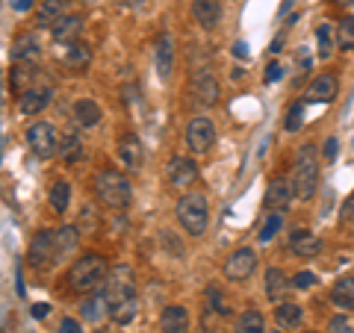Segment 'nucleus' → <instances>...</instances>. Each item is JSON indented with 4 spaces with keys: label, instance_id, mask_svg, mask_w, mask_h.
Returning a JSON list of instances; mask_svg holds the SVG:
<instances>
[{
    "label": "nucleus",
    "instance_id": "obj_1",
    "mask_svg": "<svg viewBox=\"0 0 354 333\" xmlns=\"http://www.w3.org/2000/svg\"><path fill=\"white\" fill-rule=\"evenodd\" d=\"M95 195L97 201L109 209H127L133 201V186L121 171L115 169H101L95 174Z\"/></svg>",
    "mask_w": 354,
    "mask_h": 333
},
{
    "label": "nucleus",
    "instance_id": "obj_2",
    "mask_svg": "<svg viewBox=\"0 0 354 333\" xmlns=\"http://www.w3.org/2000/svg\"><path fill=\"white\" fill-rule=\"evenodd\" d=\"M106 274L109 272H106V263L101 254H83L68 269V286H71V292H95L104 286Z\"/></svg>",
    "mask_w": 354,
    "mask_h": 333
},
{
    "label": "nucleus",
    "instance_id": "obj_3",
    "mask_svg": "<svg viewBox=\"0 0 354 333\" xmlns=\"http://www.w3.org/2000/svg\"><path fill=\"white\" fill-rule=\"evenodd\" d=\"M295 198L298 201H310L319 189V148L316 145H301L295 153Z\"/></svg>",
    "mask_w": 354,
    "mask_h": 333
},
{
    "label": "nucleus",
    "instance_id": "obj_4",
    "mask_svg": "<svg viewBox=\"0 0 354 333\" xmlns=\"http://www.w3.org/2000/svg\"><path fill=\"white\" fill-rule=\"evenodd\" d=\"M177 221L180 227L189 233V236H198L201 239L207 233V225H209V201L204 192H186L180 201H177Z\"/></svg>",
    "mask_w": 354,
    "mask_h": 333
},
{
    "label": "nucleus",
    "instance_id": "obj_5",
    "mask_svg": "<svg viewBox=\"0 0 354 333\" xmlns=\"http://www.w3.org/2000/svg\"><path fill=\"white\" fill-rule=\"evenodd\" d=\"M104 292L109 307L118 301H127V298H136V274H133L130 265H113L104 280Z\"/></svg>",
    "mask_w": 354,
    "mask_h": 333
},
{
    "label": "nucleus",
    "instance_id": "obj_6",
    "mask_svg": "<svg viewBox=\"0 0 354 333\" xmlns=\"http://www.w3.org/2000/svg\"><path fill=\"white\" fill-rule=\"evenodd\" d=\"M27 145L36 157L50 160L53 153L59 151V133L53 130V124H48V121H36V124L27 127Z\"/></svg>",
    "mask_w": 354,
    "mask_h": 333
},
{
    "label": "nucleus",
    "instance_id": "obj_7",
    "mask_svg": "<svg viewBox=\"0 0 354 333\" xmlns=\"http://www.w3.org/2000/svg\"><path fill=\"white\" fill-rule=\"evenodd\" d=\"M186 145H189L192 153H207L209 148L216 145V127L213 121L198 115L189 121V127H186Z\"/></svg>",
    "mask_w": 354,
    "mask_h": 333
},
{
    "label": "nucleus",
    "instance_id": "obj_8",
    "mask_svg": "<svg viewBox=\"0 0 354 333\" xmlns=\"http://www.w3.org/2000/svg\"><path fill=\"white\" fill-rule=\"evenodd\" d=\"M189 95H192V101L198 106H216L218 95H221L218 80L209 71H195L192 80H189Z\"/></svg>",
    "mask_w": 354,
    "mask_h": 333
},
{
    "label": "nucleus",
    "instance_id": "obj_9",
    "mask_svg": "<svg viewBox=\"0 0 354 333\" xmlns=\"http://www.w3.org/2000/svg\"><path fill=\"white\" fill-rule=\"evenodd\" d=\"M198 165H195V160H189V157H171L169 160V165H165V177H169V183L174 186V189H189V186H195L198 183Z\"/></svg>",
    "mask_w": 354,
    "mask_h": 333
},
{
    "label": "nucleus",
    "instance_id": "obj_10",
    "mask_svg": "<svg viewBox=\"0 0 354 333\" xmlns=\"http://www.w3.org/2000/svg\"><path fill=\"white\" fill-rule=\"evenodd\" d=\"M292 198H295L292 180H286V177H274V180L269 183V189H266L263 207L269 209V213H283V209L292 204Z\"/></svg>",
    "mask_w": 354,
    "mask_h": 333
},
{
    "label": "nucleus",
    "instance_id": "obj_11",
    "mask_svg": "<svg viewBox=\"0 0 354 333\" xmlns=\"http://www.w3.org/2000/svg\"><path fill=\"white\" fill-rule=\"evenodd\" d=\"M257 269V254L254 248H236L225 263V277L227 280H248Z\"/></svg>",
    "mask_w": 354,
    "mask_h": 333
},
{
    "label": "nucleus",
    "instance_id": "obj_12",
    "mask_svg": "<svg viewBox=\"0 0 354 333\" xmlns=\"http://www.w3.org/2000/svg\"><path fill=\"white\" fill-rule=\"evenodd\" d=\"M30 263L32 265H53L57 263V230H39L30 242Z\"/></svg>",
    "mask_w": 354,
    "mask_h": 333
},
{
    "label": "nucleus",
    "instance_id": "obj_13",
    "mask_svg": "<svg viewBox=\"0 0 354 333\" xmlns=\"http://www.w3.org/2000/svg\"><path fill=\"white\" fill-rule=\"evenodd\" d=\"M153 68H157V77L162 83L171 80V71H174V41L169 32H162L153 44Z\"/></svg>",
    "mask_w": 354,
    "mask_h": 333
},
{
    "label": "nucleus",
    "instance_id": "obj_14",
    "mask_svg": "<svg viewBox=\"0 0 354 333\" xmlns=\"http://www.w3.org/2000/svg\"><path fill=\"white\" fill-rule=\"evenodd\" d=\"M50 97H53V92L48 86L24 88V95H21V101H18V109L24 115H39V113H44V109L50 106Z\"/></svg>",
    "mask_w": 354,
    "mask_h": 333
},
{
    "label": "nucleus",
    "instance_id": "obj_15",
    "mask_svg": "<svg viewBox=\"0 0 354 333\" xmlns=\"http://www.w3.org/2000/svg\"><path fill=\"white\" fill-rule=\"evenodd\" d=\"M68 6H71V0H41L39 12H36V27L53 30V24H59V21L68 15Z\"/></svg>",
    "mask_w": 354,
    "mask_h": 333
},
{
    "label": "nucleus",
    "instance_id": "obj_16",
    "mask_svg": "<svg viewBox=\"0 0 354 333\" xmlns=\"http://www.w3.org/2000/svg\"><path fill=\"white\" fill-rule=\"evenodd\" d=\"M339 92V83L334 74H319L313 83L307 86V97L304 101H313V104H330Z\"/></svg>",
    "mask_w": 354,
    "mask_h": 333
},
{
    "label": "nucleus",
    "instance_id": "obj_17",
    "mask_svg": "<svg viewBox=\"0 0 354 333\" xmlns=\"http://www.w3.org/2000/svg\"><path fill=\"white\" fill-rule=\"evenodd\" d=\"M160 330L162 333H189V313L180 304H169L160 316Z\"/></svg>",
    "mask_w": 354,
    "mask_h": 333
},
{
    "label": "nucleus",
    "instance_id": "obj_18",
    "mask_svg": "<svg viewBox=\"0 0 354 333\" xmlns=\"http://www.w3.org/2000/svg\"><path fill=\"white\" fill-rule=\"evenodd\" d=\"M88 62H92V48H88L86 41H71V44H65V53H62V65L65 68H71V71H83L88 68Z\"/></svg>",
    "mask_w": 354,
    "mask_h": 333
},
{
    "label": "nucleus",
    "instance_id": "obj_19",
    "mask_svg": "<svg viewBox=\"0 0 354 333\" xmlns=\"http://www.w3.org/2000/svg\"><path fill=\"white\" fill-rule=\"evenodd\" d=\"M290 289H292V280L281 269H269V272H266V298H269V301H274V304L286 301Z\"/></svg>",
    "mask_w": 354,
    "mask_h": 333
},
{
    "label": "nucleus",
    "instance_id": "obj_20",
    "mask_svg": "<svg viewBox=\"0 0 354 333\" xmlns=\"http://www.w3.org/2000/svg\"><path fill=\"white\" fill-rule=\"evenodd\" d=\"M192 18L198 27L213 30L221 18V3L218 0H192Z\"/></svg>",
    "mask_w": 354,
    "mask_h": 333
},
{
    "label": "nucleus",
    "instance_id": "obj_21",
    "mask_svg": "<svg viewBox=\"0 0 354 333\" xmlns=\"http://www.w3.org/2000/svg\"><path fill=\"white\" fill-rule=\"evenodd\" d=\"M41 53V44L36 39V32H21L12 41V62H36Z\"/></svg>",
    "mask_w": 354,
    "mask_h": 333
},
{
    "label": "nucleus",
    "instance_id": "obj_22",
    "mask_svg": "<svg viewBox=\"0 0 354 333\" xmlns=\"http://www.w3.org/2000/svg\"><path fill=\"white\" fill-rule=\"evenodd\" d=\"M290 248L298 254V257H316V254L322 251V239H319L316 233H310V230H292Z\"/></svg>",
    "mask_w": 354,
    "mask_h": 333
},
{
    "label": "nucleus",
    "instance_id": "obj_23",
    "mask_svg": "<svg viewBox=\"0 0 354 333\" xmlns=\"http://www.w3.org/2000/svg\"><path fill=\"white\" fill-rule=\"evenodd\" d=\"M80 32H83V18L80 15H65L59 24H53L50 36H53V41H59V44H71V41H77Z\"/></svg>",
    "mask_w": 354,
    "mask_h": 333
},
{
    "label": "nucleus",
    "instance_id": "obj_24",
    "mask_svg": "<svg viewBox=\"0 0 354 333\" xmlns=\"http://www.w3.org/2000/svg\"><path fill=\"white\" fill-rule=\"evenodd\" d=\"M274 321H278V327H283V330H298V327H301V321H304L301 304L281 301L278 310H274Z\"/></svg>",
    "mask_w": 354,
    "mask_h": 333
},
{
    "label": "nucleus",
    "instance_id": "obj_25",
    "mask_svg": "<svg viewBox=\"0 0 354 333\" xmlns=\"http://www.w3.org/2000/svg\"><path fill=\"white\" fill-rule=\"evenodd\" d=\"M118 157L124 165H130V169H139L142 160H145V151H142V142L133 136V133H127V136H121L118 142Z\"/></svg>",
    "mask_w": 354,
    "mask_h": 333
},
{
    "label": "nucleus",
    "instance_id": "obj_26",
    "mask_svg": "<svg viewBox=\"0 0 354 333\" xmlns=\"http://www.w3.org/2000/svg\"><path fill=\"white\" fill-rule=\"evenodd\" d=\"M109 316V301H106V292L104 289H95L92 298H86V304H83V321H101Z\"/></svg>",
    "mask_w": 354,
    "mask_h": 333
},
{
    "label": "nucleus",
    "instance_id": "obj_27",
    "mask_svg": "<svg viewBox=\"0 0 354 333\" xmlns=\"http://www.w3.org/2000/svg\"><path fill=\"white\" fill-rule=\"evenodd\" d=\"M59 157L68 165L83 160V139H80V133L77 130H68L65 136H59Z\"/></svg>",
    "mask_w": 354,
    "mask_h": 333
},
{
    "label": "nucleus",
    "instance_id": "obj_28",
    "mask_svg": "<svg viewBox=\"0 0 354 333\" xmlns=\"http://www.w3.org/2000/svg\"><path fill=\"white\" fill-rule=\"evenodd\" d=\"M330 301L339 310H354V277H339V280L330 286Z\"/></svg>",
    "mask_w": 354,
    "mask_h": 333
},
{
    "label": "nucleus",
    "instance_id": "obj_29",
    "mask_svg": "<svg viewBox=\"0 0 354 333\" xmlns=\"http://www.w3.org/2000/svg\"><path fill=\"white\" fill-rule=\"evenodd\" d=\"M101 118H104L101 106H97L95 101H88V97H83V101L74 104V121H77L80 127H95Z\"/></svg>",
    "mask_w": 354,
    "mask_h": 333
},
{
    "label": "nucleus",
    "instance_id": "obj_30",
    "mask_svg": "<svg viewBox=\"0 0 354 333\" xmlns=\"http://www.w3.org/2000/svg\"><path fill=\"white\" fill-rule=\"evenodd\" d=\"M77 242H80V230L74 225H65L57 230V263L68 257V254L77 248Z\"/></svg>",
    "mask_w": 354,
    "mask_h": 333
},
{
    "label": "nucleus",
    "instance_id": "obj_31",
    "mask_svg": "<svg viewBox=\"0 0 354 333\" xmlns=\"http://www.w3.org/2000/svg\"><path fill=\"white\" fill-rule=\"evenodd\" d=\"M236 333H266V318H263L260 310L248 307L245 313L236 318Z\"/></svg>",
    "mask_w": 354,
    "mask_h": 333
},
{
    "label": "nucleus",
    "instance_id": "obj_32",
    "mask_svg": "<svg viewBox=\"0 0 354 333\" xmlns=\"http://www.w3.org/2000/svg\"><path fill=\"white\" fill-rule=\"evenodd\" d=\"M136 310H139V301L136 298H127V301H118L109 307V318H113L115 325H130V321L136 318Z\"/></svg>",
    "mask_w": 354,
    "mask_h": 333
},
{
    "label": "nucleus",
    "instance_id": "obj_33",
    "mask_svg": "<svg viewBox=\"0 0 354 333\" xmlns=\"http://www.w3.org/2000/svg\"><path fill=\"white\" fill-rule=\"evenodd\" d=\"M68 201H71V186L65 180H57L50 186V207L57 209V213H65V209H68Z\"/></svg>",
    "mask_w": 354,
    "mask_h": 333
},
{
    "label": "nucleus",
    "instance_id": "obj_34",
    "mask_svg": "<svg viewBox=\"0 0 354 333\" xmlns=\"http://www.w3.org/2000/svg\"><path fill=\"white\" fill-rule=\"evenodd\" d=\"M337 48L342 50H354V18H342L337 24Z\"/></svg>",
    "mask_w": 354,
    "mask_h": 333
},
{
    "label": "nucleus",
    "instance_id": "obj_35",
    "mask_svg": "<svg viewBox=\"0 0 354 333\" xmlns=\"http://www.w3.org/2000/svg\"><path fill=\"white\" fill-rule=\"evenodd\" d=\"M281 225H283V216H281V213H269V216H266V221H263L260 233H257V239H260V242H272L274 236H278Z\"/></svg>",
    "mask_w": 354,
    "mask_h": 333
},
{
    "label": "nucleus",
    "instance_id": "obj_36",
    "mask_svg": "<svg viewBox=\"0 0 354 333\" xmlns=\"http://www.w3.org/2000/svg\"><path fill=\"white\" fill-rule=\"evenodd\" d=\"M301 124H304V104L298 101V104H292L290 109H286V121H283V127L290 130V133H295V130H301Z\"/></svg>",
    "mask_w": 354,
    "mask_h": 333
},
{
    "label": "nucleus",
    "instance_id": "obj_37",
    "mask_svg": "<svg viewBox=\"0 0 354 333\" xmlns=\"http://www.w3.org/2000/svg\"><path fill=\"white\" fill-rule=\"evenodd\" d=\"M316 39H319V57L328 59L330 50H334V44H330V27H328V24H319Z\"/></svg>",
    "mask_w": 354,
    "mask_h": 333
},
{
    "label": "nucleus",
    "instance_id": "obj_38",
    "mask_svg": "<svg viewBox=\"0 0 354 333\" xmlns=\"http://www.w3.org/2000/svg\"><path fill=\"white\" fill-rule=\"evenodd\" d=\"M207 298H209V304H213V310H216L218 316H227V313H230V307L225 304V298L218 295L216 286H209V289H207Z\"/></svg>",
    "mask_w": 354,
    "mask_h": 333
},
{
    "label": "nucleus",
    "instance_id": "obj_39",
    "mask_svg": "<svg viewBox=\"0 0 354 333\" xmlns=\"http://www.w3.org/2000/svg\"><path fill=\"white\" fill-rule=\"evenodd\" d=\"M313 283H316V274H313V272H298V274L292 277V286H295V289H310Z\"/></svg>",
    "mask_w": 354,
    "mask_h": 333
},
{
    "label": "nucleus",
    "instance_id": "obj_40",
    "mask_svg": "<svg viewBox=\"0 0 354 333\" xmlns=\"http://www.w3.org/2000/svg\"><path fill=\"white\" fill-rule=\"evenodd\" d=\"M328 330H330V333H354V330H351V321H348L346 316H334V318H330Z\"/></svg>",
    "mask_w": 354,
    "mask_h": 333
},
{
    "label": "nucleus",
    "instance_id": "obj_41",
    "mask_svg": "<svg viewBox=\"0 0 354 333\" xmlns=\"http://www.w3.org/2000/svg\"><path fill=\"white\" fill-rule=\"evenodd\" d=\"M281 77H283V68H281L278 62H269V65H266V77H263L266 83H278Z\"/></svg>",
    "mask_w": 354,
    "mask_h": 333
},
{
    "label": "nucleus",
    "instance_id": "obj_42",
    "mask_svg": "<svg viewBox=\"0 0 354 333\" xmlns=\"http://www.w3.org/2000/svg\"><path fill=\"white\" fill-rule=\"evenodd\" d=\"M162 245H165V248H169L171 254H177V257H180V254H183V245H180V239H177V242H174V233H169V230H165V233H162Z\"/></svg>",
    "mask_w": 354,
    "mask_h": 333
},
{
    "label": "nucleus",
    "instance_id": "obj_43",
    "mask_svg": "<svg viewBox=\"0 0 354 333\" xmlns=\"http://www.w3.org/2000/svg\"><path fill=\"white\" fill-rule=\"evenodd\" d=\"M59 333H83V327H80V321L77 318H62L59 321Z\"/></svg>",
    "mask_w": 354,
    "mask_h": 333
},
{
    "label": "nucleus",
    "instance_id": "obj_44",
    "mask_svg": "<svg viewBox=\"0 0 354 333\" xmlns=\"http://www.w3.org/2000/svg\"><path fill=\"white\" fill-rule=\"evenodd\" d=\"M248 53H251V50H248L245 41H236V44H234V57H236V59H248Z\"/></svg>",
    "mask_w": 354,
    "mask_h": 333
},
{
    "label": "nucleus",
    "instance_id": "obj_45",
    "mask_svg": "<svg viewBox=\"0 0 354 333\" xmlns=\"http://www.w3.org/2000/svg\"><path fill=\"white\" fill-rule=\"evenodd\" d=\"M337 148H339V145H337V139H328V142H325V151H322V153H325V160H334V157H337Z\"/></svg>",
    "mask_w": 354,
    "mask_h": 333
},
{
    "label": "nucleus",
    "instance_id": "obj_46",
    "mask_svg": "<svg viewBox=\"0 0 354 333\" xmlns=\"http://www.w3.org/2000/svg\"><path fill=\"white\" fill-rule=\"evenodd\" d=\"M32 3H36V0H12V9L15 12H30Z\"/></svg>",
    "mask_w": 354,
    "mask_h": 333
},
{
    "label": "nucleus",
    "instance_id": "obj_47",
    "mask_svg": "<svg viewBox=\"0 0 354 333\" xmlns=\"http://www.w3.org/2000/svg\"><path fill=\"white\" fill-rule=\"evenodd\" d=\"M50 313V304H32V318H44Z\"/></svg>",
    "mask_w": 354,
    "mask_h": 333
},
{
    "label": "nucleus",
    "instance_id": "obj_48",
    "mask_svg": "<svg viewBox=\"0 0 354 333\" xmlns=\"http://www.w3.org/2000/svg\"><path fill=\"white\" fill-rule=\"evenodd\" d=\"M118 6L121 9H139V6H145V0H118Z\"/></svg>",
    "mask_w": 354,
    "mask_h": 333
},
{
    "label": "nucleus",
    "instance_id": "obj_49",
    "mask_svg": "<svg viewBox=\"0 0 354 333\" xmlns=\"http://www.w3.org/2000/svg\"><path fill=\"white\" fill-rule=\"evenodd\" d=\"M334 3H339V6H354V0H334Z\"/></svg>",
    "mask_w": 354,
    "mask_h": 333
},
{
    "label": "nucleus",
    "instance_id": "obj_50",
    "mask_svg": "<svg viewBox=\"0 0 354 333\" xmlns=\"http://www.w3.org/2000/svg\"><path fill=\"white\" fill-rule=\"evenodd\" d=\"M201 333H221V330H216V327H204Z\"/></svg>",
    "mask_w": 354,
    "mask_h": 333
},
{
    "label": "nucleus",
    "instance_id": "obj_51",
    "mask_svg": "<svg viewBox=\"0 0 354 333\" xmlns=\"http://www.w3.org/2000/svg\"><path fill=\"white\" fill-rule=\"evenodd\" d=\"M266 333H283V330H266Z\"/></svg>",
    "mask_w": 354,
    "mask_h": 333
},
{
    "label": "nucleus",
    "instance_id": "obj_52",
    "mask_svg": "<svg viewBox=\"0 0 354 333\" xmlns=\"http://www.w3.org/2000/svg\"><path fill=\"white\" fill-rule=\"evenodd\" d=\"M83 3H95V0H83Z\"/></svg>",
    "mask_w": 354,
    "mask_h": 333
},
{
    "label": "nucleus",
    "instance_id": "obj_53",
    "mask_svg": "<svg viewBox=\"0 0 354 333\" xmlns=\"http://www.w3.org/2000/svg\"><path fill=\"white\" fill-rule=\"evenodd\" d=\"M304 333H319V330H304Z\"/></svg>",
    "mask_w": 354,
    "mask_h": 333
}]
</instances>
